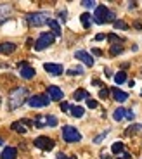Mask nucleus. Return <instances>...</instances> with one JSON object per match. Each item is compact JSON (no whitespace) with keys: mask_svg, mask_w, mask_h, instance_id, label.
<instances>
[{"mask_svg":"<svg viewBox=\"0 0 142 159\" xmlns=\"http://www.w3.org/2000/svg\"><path fill=\"white\" fill-rule=\"evenodd\" d=\"M26 95H28V88L24 87L14 88L9 95V111H16L17 107H21L26 102Z\"/></svg>","mask_w":142,"mask_h":159,"instance_id":"obj_1","label":"nucleus"},{"mask_svg":"<svg viewBox=\"0 0 142 159\" xmlns=\"http://www.w3.org/2000/svg\"><path fill=\"white\" fill-rule=\"evenodd\" d=\"M92 19H94V23H97V24L115 23V21H116V14L113 11H109L106 5H97V7H95L94 16H92Z\"/></svg>","mask_w":142,"mask_h":159,"instance_id":"obj_2","label":"nucleus"},{"mask_svg":"<svg viewBox=\"0 0 142 159\" xmlns=\"http://www.w3.org/2000/svg\"><path fill=\"white\" fill-rule=\"evenodd\" d=\"M24 19H26L28 26L36 28V26H44V24H47L49 21H50V16H49V12L40 11V12H31V14H28Z\"/></svg>","mask_w":142,"mask_h":159,"instance_id":"obj_3","label":"nucleus"},{"mask_svg":"<svg viewBox=\"0 0 142 159\" xmlns=\"http://www.w3.org/2000/svg\"><path fill=\"white\" fill-rule=\"evenodd\" d=\"M63 139H64V142H68V143H75V142H80L82 140V135H80V131L76 130V128H73V126H63Z\"/></svg>","mask_w":142,"mask_h":159,"instance_id":"obj_4","label":"nucleus"},{"mask_svg":"<svg viewBox=\"0 0 142 159\" xmlns=\"http://www.w3.org/2000/svg\"><path fill=\"white\" fill-rule=\"evenodd\" d=\"M55 36L52 35V33H42V35L38 36V40L35 42V50H45L47 47H50L52 43H54Z\"/></svg>","mask_w":142,"mask_h":159,"instance_id":"obj_5","label":"nucleus"},{"mask_svg":"<svg viewBox=\"0 0 142 159\" xmlns=\"http://www.w3.org/2000/svg\"><path fill=\"white\" fill-rule=\"evenodd\" d=\"M35 147H38L40 151H52L55 145V142L52 139H49V137H38V139H35Z\"/></svg>","mask_w":142,"mask_h":159,"instance_id":"obj_6","label":"nucleus"},{"mask_svg":"<svg viewBox=\"0 0 142 159\" xmlns=\"http://www.w3.org/2000/svg\"><path fill=\"white\" fill-rule=\"evenodd\" d=\"M135 114L130 111V109H125V107H118L115 112H113V119L115 121H121V119H128V121H134Z\"/></svg>","mask_w":142,"mask_h":159,"instance_id":"obj_7","label":"nucleus"},{"mask_svg":"<svg viewBox=\"0 0 142 159\" xmlns=\"http://www.w3.org/2000/svg\"><path fill=\"white\" fill-rule=\"evenodd\" d=\"M49 102H50V99L47 95H33L28 99V104L31 107H45V106H49Z\"/></svg>","mask_w":142,"mask_h":159,"instance_id":"obj_8","label":"nucleus"},{"mask_svg":"<svg viewBox=\"0 0 142 159\" xmlns=\"http://www.w3.org/2000/svg\"><path fill=\"white\" fill-rule=\"evenodd\" d=\"M44 69L49 73V75H54V76H61L64 73L63 64H54V62H45L44 64Z\"/></svg>","mask_w":142,"mask_h":159,"instance_id":"obj_9","label":"nucleus"},{"mask_svg":"<svg viewBox=\"0 0 142 159\" xmlns=\"http://www.w3.org/2000/svg\"><path fill=\"white\" fill-rule=\"evenodd\" d=\"M47 97L50 100H63V97H64V93H63V90H61L59 87H55V85H50V87L47 88Z\"/></svg>","mask_w":142,"mask_h":159,"instance_id":"obj_10","label":"nucleus"},{"mask_svg":"<svg viewBox=\"0 0 142 159\" xmlns=\"http://www.w3.org/2000/svg\"><path fill=\"white\" fill-rule=\"evenodd\" d=\"M75 57H76L78 61H82V62L85 64V66H88V68L94 64V57H92L88 52H85V50H76V52H75Z\"/></svg>","mask_w":142,"mask_h":159,"instance_id":"obj_11","label":"nucleus"},{"mask_svg":"<svg viewBox=\"0 0 142 159\" xmlns=\"http://www.w3.org/2000/svg\"><path fill=\"white\" fill-rule=\"evenodd\" d=\"M11 12H12V7L9 4H0V24H4L11 17Z\"/></svg>","mask_w":142,"mask_h":159,"instance_id":"obj_12","label":"nucleus"},{"mask_svg":"<svg viewBox=\"0 0 142 159\" xmlns=\"http://www.w3.org/2000/svg\"><path fill=\"white\" fill-rule=\"evenodd\" d=\"M109 92L113 93V99H115L116 102H125V100L128 99V93L123 92V90H120V88H116V87H113Z\"/></svg>","mask_w":142,"mask_h":159,"instance_id":"obj_13","label":"nucleus"},{"mask_svg":"<svg viewBox=\"0 0 142 159\" xmlns=\"http://www.w3.org/2000/svg\"><path fill=\"white\" fill-rule=\"evenodd\" d=\"M19 68H21V76H23L24 80H31L33 76H35V69L31 68V66H28V64H19Z\"/></svg>","mask_w":142,"mask_h":159,"instance_id":"obj_14","label":"nucleus"},{"mask_svg":"<svg viewBox=\"0 0 142 159\" xmlns=\"http://www.w3.org/2000/svg\"><path fill=\"white\" fill-rule=\"evenodd\" d=\"M17 157V149L16 147H5L0 154V159H16Z\"/></svg>","mask_w":142,"mask_h":159,"instance_id":"obj_15","label":"nucleus"},{"mask_svg":"<svg viewBox=\"0 0 142 159\" xmlns=\"http://www.w3.org/2000/svg\"><path fill=\"white\" fill-rule=\"evenodd\" d=\"M80 21H82V26L83 28H90L92 26V23H94V19H92V16H90V12H83L82 16H80Z\"/></svg>","mask_w":142,"mask_h":159,"instance_id":"obj_16","label":"nucleus"},{"mask_svg":"<svg viewBox=\"0 0 142 159\" xmlns=\"http://www.w3.org/2000/svg\"><path fill=\"white\" fill-rule=\"evenodd\" d=\"M14 50H16V43H11V42L0 43V54H12Z\"/></svg>","mask_w":142,"mask_h":159,"instance_id":"obj_17","label":"nucleus"},{"mask_svg":"<svg viewBox=\"0 0 142 159\" xmlns=\"http://www.w3.org/2000/svg\"><path fill=\"white\" fill-rule=\"evenodd\" d=\"M47 24L50 26V30H52V35H54V36H61V24L57 23V21H55V19H50Z\"/></svg>","mask_w":142,"mask_h":159,"instance_id":"obj_18","label":"nucleus"},{"mask_svg":"<svg viewBox=\"0 0 142 159\" xmlns=\"http://www.w3.org/2000/svg\"><path fill=\"white\" fill-rule=\"evenodd\" d=\"M111 152L115 156H120L125 152V145H123V142H115L113 145H111Z\"/></svg>","mask_w":142,"mask_h":159,"instance_id":"obj_19","label":"nucleus"},{"mask_svg":"<svg viewBox=\"0 0 142 159\" xmlns=\"http://www.w3.org/2000/svg\"><path fill=\"white\" fill-rule=\"evenodd\" d=\"M69 112H71V116H75V118H82V116L85 114V109H83L82 106H71Z\"/></svg>","mask_w":142,"mask_h":159,"instance_id":"obj_20","label":"nucleus"},{"mask_svg":"<svg viewBox=\"0 0 142 159\" xmlns=\"http://www.w3.org/2000/svg\"><path fill=\"white\" fill-rule=\"evenodd\" d=\"M73 99H75V100L88 99V92H87V90H83V88H78V90H75V93H73Z\"/></svg>","mask_w":142,"mask_h":159,"instance_id":"obj_21","label":"nucleus"},{"mask_svg":"<svg viewBox=\"0 0 142 159\" xmlns=\"http://www.w3.org/2000/svg\"><path fill=\"white\" fill-rule=\"evenodd\" d=\"M11 128H12L14 131H17V133H26V131H28V128L24 126L21 121H14V123L11 125Z\"/></svg>","mask_w":142,"mask_h":159,"instance_id":"obj_22","label":"nucleus"},{"mask_svg":"<svg viewBox=\"0 0 142 159\" xmlns=\"http://www.w3.org/2000/svg\"><path fill=\"white\" fill-rule=\"evenodd\" d=\"M126 81V73L125 71H118L115 75V83L116 85H123Z\"/></svg>","mask_w":142,"mask_h":159,"instance_id":"obj_23","label":"nucleus"},{"mask_svg":"<svg viewBox=\"0 0 142 159\" xmlns=\"http://www.w3.org/2000/svg\"><path fill=\"white\" fill-rule=\"evenodd\" d=\"M121 52H123V43H115V45H111V48H109L111 56H118Z\"/></svg>","mask_w":142,"mask_h":159,"instance_id":"obj_24","label":"nucleus"},{"mask_svg":"<svg viewBox=\"0 0 142 159\" xmlns=\"http://www.w3.org/2000/svg\"><path fill=\"white\" fill-rule=\"evenodd\" d=\"M137 131H142V125H130V126L125 130V135H132V133H137Z\"/></svg>","mask_w":142,"mask_h":159,"instance_id":"obj_25","label":"nucleus"},{"mask_svg":"<svg viewBox=\"0 0 142 159\" xmlns=\"http://www.w3.org/2000/svg\"><path fill=\"white\" fill-rule=\"evenodd\" d=\"M106 38H109V42H111L113 45H115V43H123V38L116 36L115 33H109V35H106Z\"/></svg>","mask_w":142,"mask_h":159,"instance_id":"obj_26","label":"nucleus"},{"mask_svg":"<svg viewBox=\"0 0 142 159\" xmlns=\"http://www.w3.org/2000/svg\"><path fill=\"white\" fill-rule=\"evenodd\" d=\"M113 26H115L116 30H123V31H125V30H128V24H126L125 21H120V19H116L115 23H113Z\"/></svg>","mask_w":142,"mask_h":159,"instance_id":"obj_27","label":"nucleus"},{"mask_svg":"<svg viewBox=\"0 0 142 159\" xmlns=\"http://www.w3.org/2000/svg\"><path fill=\"white\" fill-rule=\"evenodd\" d=\"M44 119L47 121L45 125H49V126H57V118L55 116H45Z\"/></svg>","mask_w":142,"mask_h":159,"instance_id":"obj_28","label":"nucleus"},{"mask_svg":"<svg viewBox=\"0 0 142 159\" xmlns=\"http://www.w3.org/2000/svg\"><path fill=\"white\" fill-rule=\"evenodd\" d=\"M107 133H109V130H106V131H102L101 135H97V137L94 139V143H101V142H102V140L107 137Z\"/></svg>","mask_w":142,"mask_h":159,"instance_id":"obj_29","label":"nucleus"},{"mask_svg":"<svg viewBox=\"0 0 142 159\" xmlns=\"http://www.w3.org/2000/svg\"><path fill=\"white\" fill-rule=\"evenodd\" d=\"M99 97H101V99H107V97H109V90H107L106 87L101 88V92H99Z\"/></svg>","mask_w":142,"mask_h":159,"instance_id":"obj_30","label":"nucleus"},{"mask_svg":"<svg viewBox=\"0 0 142 159\" xmlns=\"http://www.w3.org/2000/svg\"><path fill=\"white\" fill-rule=\"evenodd\" d=\"M87 106H88L90 109H97L99 102H97V100H94V99H87Z\"/></svg>","mask_w":142,"mask_h":159,"instance_id":"obj_31","label":"nucleus"},{"mask_svg":"<svg viewBox=\"0 0 142 159\" xmlns=\"http://www.w3.org/2000/svg\"><path fill=\"white\" fill-rule=\"evenodd\" d=\"M83 73V69L82 68H76V69H68V75H71V76H75V75H82Z\"/></svg>","mask_w":142,"mask_h":159,"instance_id":"obj_32","label":"nucleus"},{"mask_svg":"<svg viewBox=\"0 0 142 159\" xmlns=\"http://www.w3.org/2000/svg\"><path fill=\"white\" fill-rule=\"evenodd\" d=\"M69 109H71V104H69V102H61V111L68 112Z\"/></svg>","mask_w":142,"mask_h":159,"instance_id":"obj_33","label":"nucleus"},{"mask_svg":"<svg viewBox=\"0 0 142 159\" xmlns=\"http://www.w3.org/2000/svg\"><path fill=\"white\" fill-rule=\"evenodd\" d=\"M82 5L83 7H87V9H92V7H95V2H88V0H85V2H82Z\"/></svg>","mask_w":142,"mask_h":159,"instance_id":"obj_34","label":"nucleus"},{"mask_svg":"<svg viewBox=\"0 0 142 159\" xmlns=\"http://www.w3.org/2000/svg\"><path fill=\"white\" fill-rule=\"evenodd\" d=\"M55 159H76V157H75V156H69V157H68L66 154H63V152H61V154H57V157H55Z\"/></svg>","mask_w":142,"mask_h":159,"instance_id":"obj_35","label":"nucleus"},{"mask_svg":"<svg viewBox=\"0 0 142 159\" xmlns=\"http://www.w3.org/2000/svg\"><path fill=\"white\" fill-rule=\"evenodd\" d=\"M92 54L97 56V57H101V56H102V50H101V48H92Z\"/></svg>","mask_w":142,"mask_h":159,"instance_id":"obj_36","label":"nucleus"},{"mask_svg":"<svg viewBox=\"0 0 142 159\" xmlns=\"http://www.w3.org/2000/svg\"><path fill=\"white\" fill-rule=\"evenodd\" d=\"M104 38H106V35H104V33H99V35H95V40H97V42H102Z\"/></svg>","mask_w":142,"mask_h":159,"instance_id":"obj_37","label":"nucleus"},{"mask_svg":"<svg viewBox=\"0 0 142 159\" xmlns=\"http://www.w3.org/2000/svg\"><path fill=\"white\" fill-rule=\"evenodd\" d=\"M59 17H61L63 21H66V17H68V12H66V11H61V12H59Z\"/></svg>","mask_w":142,"mask_h":159,"instance_id":"obj_38","label":"nucleus"},{"mask_svg":"<svg viewBox=\"0 0 142 159\" xmlns=\"http://www.w3.org/2000/svg\"><path fill=\"white\" fill-rule=\"evenodd\" d=\"M118 159H130V154H128V152H123V154L118 156Z\"/></svg>","mask_w":142,"mask_h":159,"instance_id":"obj_39","label":"nucleus"},{"mask_svg":"<svg viewBox=\"0 0 142 159\" xmlns=\"http://www.w3.org/2000/svg\"><path fill=\"white\" fill-rule=\"evenodd\" d=\"M92 85H97V87H101V80H94V81H92Z\"/></svg>","mask_w":142,"mask_h":159,"instance_id":"obj_40","label":"nucleus"},{"mask_svg":"<svg viewBox=\"0 0 142 159\" xmlns=\"http://www.w3.org/2000/svg\"><path fill=\"white\" fill-rule=\"evenodd\" d=\"M101 159H111L109 156H106V154H101Z\"/></svg>","mask_w":142,"mask_h":159,"instance_id":"obj_41","label":"nucleus"}]
</instances>
